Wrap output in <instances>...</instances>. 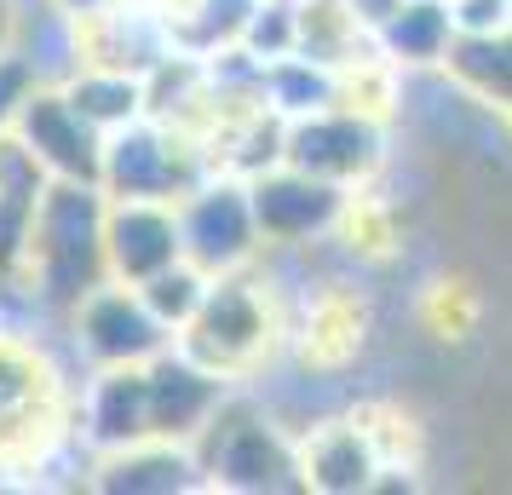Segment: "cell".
I'll use <instances>...</instances> for the list:
<instances>
[{"label":"cell","mask_w":512,"mask_h":495,"mask_svg":"<svg viewBox=\"0 0 512 495\" xmlns=\"http://www.w3.org/2000/svg\"><path fill=\"white\" fill-rule=\"evenodd\" d=\"M248 196H254V219H259V242L265 248H305L328 236L340 219H346L351 190L346 185H328L305 167H265L248 179Z\"/></svg>","instance_id":"ba28073f"},{"label":"cell","mask_w":512,"mask_h":495,"mask_svg":"<svg viewBox=\"0 0 512 495\" xmlns=\"http://www.w3.org/2000/svg\"><path fill=\"white\" fill-rule=\"evenodd\" d=\"M259 104L282 121L317 116L328 104H346V70L317 64V58H305V52H288L277 64H265V75H259Z\"/></svg>","instance_id":"ac0fdd59"},{"label":"cell","mask_w":512,"mask_h":495,"mask_svg":"<svg viewBox=\"0 0 512 495\" xmlns=\"http://www.w3.org/2000/svg\"><path fill=\"white\" fill-rule=\"evenodd\" d=\"M58 12H70L75 24H93V18H104V12H116L121 0H52Z\"/></svg>","instance_id":"d4e9b609"},{"label":"cell","mask_w":512,"mask_h":495,"mask_svg":"<svg viewBox=\"0 0 512 495\" xmlns=\"http://www.w3.org/2000/svg\"><path fill=\"white\" fill-rule=\"evenodd\" d=\"M58 87L70 93V104H75L87 121H93L104 139H110L116 127H127V121L150 116V98H144V75H139V70H116V64H81V70L64 75Z\"/></svg>","instance_id":"d6986e66"},{"label":"cell","mask_w":512,"mask_h":495,"mask_svg":"<svg viewBox=\"0 0 512 495\" xmlns=\"http://www.w3.org/2000/svg\"><path fill=\"white\" fill-rule=\"evenodd\" d=\"M380 444L369 426L357 421H323L300 438V478L305 490L323 495H351V490H380Z\"/></svg>","instance_id":"5bb4252c"},{"label":"cell","mask_w":512,"mask_h":495,"mask_svg":"<svg viewBox=\"0 0 512 495\" xmlns=\"http://www.w3.org/2000/svg\"><path fill=\"white\" fill-rule=\"evenodd\" d=\"M236 47L259 58V64H277L288 52H300V6H288V0H259L254 18L242 24V41Z\"/></svg>","instance_id":"7402d4cb"},{"label":"cell","mask_w":512,"mask_h":495,"mask_svg":"<svg viewBox=\"0 0 512 495\" xmlns=\"http://www.w3.org/2000/svg\"><path fill=\"white\" fill-rule=\"evenodd\" d=\"M351 12H357V18H363V24H380V18H386V12H397V6H403V0H346Z\"/></svg>","instance_id":"484cf974"},{"label":"cell","mask_w":512,"mask_h":495,"mask_svg":"<svg viewBox=\"0 0 512 495\" xmlns=\"http://www.w3.org/2000/svg\"><path fill=\"white\" fill-rule=\"evenodd\" d=\"M41 87V70L29 64L24 47H0V139L12 133V121L24 116L29 93Z\"/></svg>","instance_id":"603a6c76"},{"label":"cell","mask_w":512,"mask_h":495,"mask_svg":"<svg viewBox=\"0 0 512 495\" xmlns=\"http://www.w3.org/2000/svg\"><path fill=\"white\" fill-rule=\"evenodd\" d=\"M202 484L236 495H277V490H305L300 478V444L282 432L265 409L248 398H225L213 409V421L190 438Z\"/></svg>","instance_id":"7a4b0ae2"},{"label":"cell","mask_w":512,"mask_h":495,"mask_svg":"<svg viewBox=\"0 0 512 495\" xmlns=\"http://www.w3.org/2000/svg\"><path fill=\"white\" fill-rule=\"evenodd\" d=\"M208 271L202 265H190V260H179V265H167V271H156L150 283H139V294H144V306L162 317L167 329L179 334L196 317V306H202V294H208Z\"/></svg>","instance_id":"44dd1931"},{"label":"cell","mask_w":512,"mask_h":495,"mask_svg":"<svg viewBox=\"0 0 512 495\" xmlns=\"http://www.w3.org/2000/svg\"><path fill=\"white\" fill-rule=\"evenodd\" d=\"M12 139L24 144L52 179L98 185V173H104V133L75 110L70 93H64L58 81H41V87L29 93L24 116L12 121Z\"/></svg>","instance_id":"30bf717a"},{"label":"cell","mask_w":512,"mask_h":495,"mask_svg":"<svg viewBox=\"0 0 512 495\" xmlns=\"http://www.w3.org/2000/svg\"><path fill=\"white\" fill-rule=\"evenodd\" d=\"M47 185H52V173L6 133L0 139V283L24 277L29 236H35V213H41Z\"/></svg>","instance_id":"2e32d148"},{"label":"cell","mask_w":512,"mask_h":495,"mask_svg":"<svg viewBox=\"0 0 512 495\" xmlns=\"http://www.w3.org/2000/svg\"><path fill=\"white\" fill-rule=\"evenodd\" d=\"M271 340H277V311H271V294L254 277V265L213 277L196 317L173 334L179 352L196 357L202 369H213L225 380H242L248 369H259L265 352H271Z\"/></svg>","instance_id":"3957f363"},{"label":"cell","mask_w":512,"mask_h":495,"mask_svg":"<svg viewBox=\"0 0 512 495\" xmlns=\"http://www.w3.org/2000/svg\"><path fill=\"white\" fill-rule=\"evenodd\" d=\"M202 173H213L208 144L173 127V121L139 116L104 139V196H150V202H179Z\"/></svg>","instance_id":"277c9868"},{"label":"cell","mask_w":512,"mask_h":495,"mask_svg":"<svg viewBox=\"0 0 512 495\" xmlns=\"http://www.w3.org/2000/svg\"><path fill=\"white\" fill-rule=\"evenodd\" d=\"M93 490H110V495H185V490H202V467H196V449L190 444L144 438V444L98 455L93 461Z\"/></svg>","instance_id":"9a60e30c"},{"label":"cell","mask_w":512,"mask_h":495,"mask_svg":"<svg viewBox=\"0 0 512 495\" xmlns=\"http://www.w3.org/2000/svg\"><path fill=\"white\" fill-rule=\"evenodd\" d=\"M104 213L110 196L104 185H81V179H52L35 213V236H29V260L18 283L29 300L52 317H70L93 288L110 283V248H104Z\"/></svg>","instance_id":"6da1fadb"},{"label":"cell","mask_w":512,"mask_h":495,"mask_svg":"<svg viewBox=\"0 0 512 495\" xmlns=\"http://www.w3.org/2000/svg\"><path fill=\"white\" fill-rule=\"evenodd\" d=\"M455 47V12L449 0H403L374 24V52L392 70H443Z\"/></svg>","instance_id":"e0dca14e"},{"label":"cell","mask_w":512,"mask_h":495,"mask_svg":"<svg viewBox=\"0 0 512 495\" xmlns=\"http://www.w3.org/2000/svg\"><path fill=\"white\" fill-rule=\"evenodd\" d=\"M288 6H300V0H288Z\"/></svg>","instance_id":"83f0119b"},{"label":"cell","mask_w":512,"mask_h":495,"mask_svg":"<svg viewBox=\"0 0 512 495\" xmlns=\"http://www.w3.org/2000/svg\"><path fill=\"white\" fill-rule=\"evenodd\" d=\"M449 12H455V35L512 29V0H449Z\"/></svg>","instance_id":"cb8c5ba5"},{"label":"cell","mask_w":512,"mask_h":495,"mask_svg":"<svg viewBox=\"0 0 512 495\" xmlns=\"http://www.w3.org/2000/svg\"><path fill=\"white\" fill-rule=\"evenodd\" d=\"M104 248H110V277L116 283H150L156 271L185 260L179 236V202H150V196H110L104 213Z\"/></svg>","instance_id":"8fae6325"},{"label":"cell","mask_w":512,"mask_h":495,"mask_svg":"<svg viewBox=\"0 0 512 495\" xmlns=\"http://www.w3.org/2000/svg\"><path fill=\"white\" fill-rule=\"evenodd\" d=\"M75 334V352L87 357L93 369H127V363H150L173 346V329H167L156 311L144 306V294L133 283H110L93 288L81 306L64 317Z\"/></svg>","instance_id":"52a82bcc"},{"label":"cell","mask_w":512,"mask_h":495,"mask_svg":"<svg viewBox=\"0 0 512 495\" xmlns=\"http://www.w3.org/2000/svg\"><path fill=\"white\" fill-rule=\"evenodd\" d=\"M144 380H150V438H173V444H190L213 421V409L231 398V380L202 369L179 346H167L162 357H150L144 363Z\"/></svg>","instance_id":"7c38bea8"},{"label":"cell","mask_w":512,"mask_h":495,"mask_svg":"<svg viewBox=\"0 0 512 495\" xmlns=\"http://www.w3.org/2000/svg\"><path fill=\"white\" fill-rule=\"evenodd\" d=\"M282 162L351 190V185H363V179H374V167L386 162V121H380V110H363L351 98L346 104H328L317 116L288 121Z\"/></svg>","instance_id":"8992f818"},{"label":"cell","mask_w":512,"mask_h":495,"mask_svg":"<svg viewBox=\"0 0 512 495\" xmlns=\"http://www.w3.org/2000/svg\"><path fill=\"white\" fill-rule=\"evenodd\" d=\"M179 236H185V260L202 265L208 277L248 271V265L265 254L248 179H236L225 167L202 173V179L179 196Z\"/></svg>","instance_id":"5b68a950"},{"label":"cell","mask_w":512,"mask_h":495,"mask_svg":"<svg viewBox=\"0 0 512 495\" xmlns=\"http://www.w3.org/2000/svg\"><path fill=\"white\" fill-rule=\"evenodd\" d=\"M64 421V392L47 357L0 329V461L41 449Z\"/></svg>","instance_id":"9c48e42d"},{"label":"cell","mask_w":512,"mask_h":495,"mask_svg":"<svg viewBox=\"0 0 512 495\" xmlns=\"http://www.w3.org/2000/svg\"><path fill=\"white\" fill-rule=\"evenodd\" d=\"M507 127H512V110H507Z\"/></svg>","instance_id":"4316f807"},{"label":"cell","mask_w":512,"mask_h":495,"mask_svg":"<svg viewBox=\"0 0 512 495\" xmlns=\"http://www.w3.org/2000/svg\"><path fill=\"white\" fill-rule=\"evenodd\" d=\"M75 432L93 444V455L144 444L150 438V380H144V363L93 369V380L81 386V403H75Z\"/></svg>","instance_id":"4fadbf2b"},{"label":"cell","mask_w":512,"mask_h":495,"mask_svg":"<svg viewBox=\"0 0 512 495\" xmlns=\"http://www.w3.org/2000/svg\"><path fill=\"white\" fill-rule=\"evenodd\" d=\"M443 75L461 87L472 104H489V110H512V29H495V35H455V47L443 58Z\"/></svg>","instance_id":"ffe728a7"}]
</instances>
